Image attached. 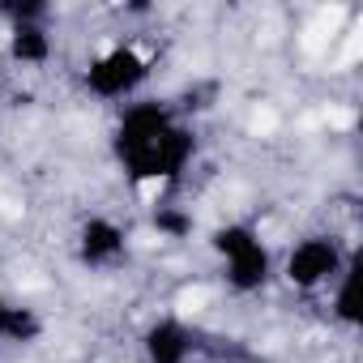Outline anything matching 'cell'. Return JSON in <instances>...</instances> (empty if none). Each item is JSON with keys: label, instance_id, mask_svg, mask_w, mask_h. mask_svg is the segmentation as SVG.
Returning <instances> with one entry per match:
<instances>
[{"label": "cell", "instance_id": "8992f818", "mask_svg": "<svg viewBox=\"0 0 363 363\" xmlns=\"http://www.w3.org/2000/svg\"><path fill=\"white\" fill-rule=\"evenodd\" d=\"M342 22H346V9H320L316 13V22L308 26V35H303V52H312V56H320V52H329L337 39H342Z\"/></svg>", "mask_w": 363, "mask_h": 363}, {"label": "cell", "instance_id": "ba28073f", "mask_svg": "<svg viewBox=\"0 0 363 363\" xmlns=\"http://www.w3.org/2000/svg\"><path fill=\"white\" fill-rule=\"evenodd\" d=\"M13 56L39 65V60L48 56V39H43V30H39V26H26V22L13 26Z\"/></svg>", "mask_w": 363, "mask_h": 363}, {"label": "cell", "instance_id": "8fae6325", "mask_svg": "<svg viewBox=\"0 0 363 363\" xmlns=\"http://www.w3.org/2000/svg\"><path fill=\"white\" fill-rule=\"evenodd\" d=\"M325 124H329V128H350L354 116H350L346 107H329V111H325Z\"/></svg>", "mask_w": 363, "mask_h": 363}, {"label": "cell", "instance_id": "277c9868", "mask_svg": "<svg viewBox=\"0 0 363 363\" xmlns=\"http://www.w3.org/2000/svg\"><path fill=\"white\" fill-rule=\"evenodd\" d=\"M333 269H337V252L329 248V240H308V244H299V248L291 252V261H286V274H291V282H299V286H316V282H325Z\"/></svg>", "mask_w": 363, "mask_h": 363}, {"label": "cell", "instance_id": "9c48e42d", "mask_svg": "<svg viewBox=\"0 0 363 363\" xmlns=\"http://www.w3.org/2000/svg\"><path fill=\"white\" fill-rule=\"evenodd\" d=\"M210 299H214V295H210V286H189V291H179L175 308H179V312H201Z\"/></svg>", "mask_w": 363, "mask_h": 363}, {"label": "cell", "instance_id": "52a82bcc", "mask_svg": "<svg viewBox=\"0 0 363 363\" xmlns=\"http://www.w3.org/2000/svg\"><path fill=\"white\" fill-rule=\"evenodd\" d=\"M120 248H124V240H120V231H116L111 223H90V227H86L82 252H86L90 261H107V257H116Z\"/></svg>", "mask_w": 363, "mask_h": 363}, {"label": "cell", "instance_id": "3957f363", "mask_svg": "<svg viewBox=\"0 0 363 363\" xmlns=\"http://www.w3.org/2000/svg\"><path fill=\"white\" fill-rule=\"evenodd\" d=\"M141 77H145V60H141L133 48H111V52H103V56L90 65V73H86L90 90L103 94V99L128 94L133 86H141Z\"/></svg>", "mask_w": 363, "mask_h": 363}, {"label": "cell", "instance_id": "30bf717a", "mask_svg": "<svg viewBox=\"0 0 363 363\" xmlns=\"http://www.w3.org/2000/svg\"><path fill=\"white\" fill-rule=\"evenodd\" d=\"M274 124H278V116L269 107H257L252 111V133H274Z\"/></svg>", "mask_w": 363, "mask_h": 363}, {"label": "cell", "instance_id": "5b68a950", "mask_svg": "<svg viewBox=\"0 0 363 363\" xmlns=\"http://www.w3.org/2000/svg\"><path fill=\"white\" fill-rule=\"evenodd\" d=\"M145 354H150V363H184L189 359V333H184V325H179V320L154 325L150 337H145Z\"/></svg>", "mask_w": 363, "mask_h": 363}, {"label": "cell", "instance_id": "6da1fadb", "mask_svg": "<svg viewBox=\"0 0 363 363\" xmlns=\"http://www.w3.org/2000/svg\"><path fill=\"white\" fill-rule=\"evenodd\" d=\"M120 154H124L137 184H145V179L167 184V175H175L179 162L189 158V137L171 124L167 111L133 107L120 124Z\"/></svg>", "mask_w": 363, "mask_h": 363}, {"label": "cell", "instance_id": "7a4b0ae2", "mask_svg": "<svg viewBox=\"0 0 363 363\" xmlns=\"http://www.w3.org/2000/svg\"><path fill=\"white\" fill-rule=\"evenodd\" d=\"M214 244H218V252H223V257H227V265H231V286L252 291V286H261V282H265L269 257H265L261 240H257L248 227H227V231H218V235H214Z\"/></svg>", "mask_w": 363, "mask_h": 363}]
</instances>
